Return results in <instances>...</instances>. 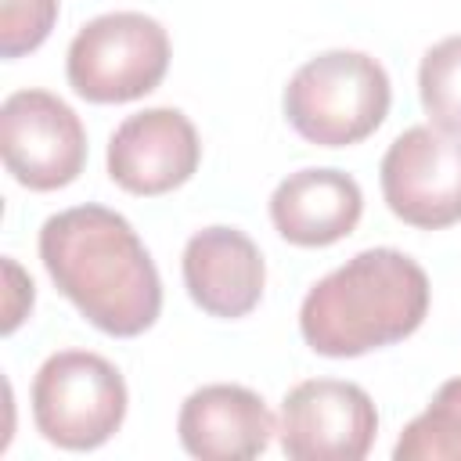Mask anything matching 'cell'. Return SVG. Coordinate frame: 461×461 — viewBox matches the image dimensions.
Instances as JSON below:
<instances>
[{"label": "cell", "instance_id": "5b68a950", "mask_svg": "<svg viewBox=\"0 0 461 461\" xmlns=\"http://www.w3.org/2000/svg\"><path fill=\"white\" fill-rule=\"evenodd\" d=\"M126 382L112 360L90 349L50 353L32 378V421L61 450L108 443L126 418Z\"/></svg>", "mask_w": 461, "mask_h": 461}, {"label": "cell", "instance_id": "3957f363", "mask_svg": "<svg viewBox=\"0 0 461 461\" xmlns=\"http://www.w3.org/2000/svg\"><path fill=\"white\" fill-rule=\"evenodd\" d=\"M288 126L317 148H349L371 137L393 104V83L364 50H324L303 61L285 86Z\"/></svg>", "mask_w": 461, "mask_h": 461}, {"label": "cell", "instance_id": "30bf717a", "mask_svg": "<svg viewBox=\"0 0 461 461\" xmlns=\"http://www.w3.org/2000/svg\"><path fill=\"white\" fill-rule=\"evenodd\" d=\"M180 270L191 303L209 317L238 321L263 299L267 267L259 245L238 227H202L191 234Z\"/></svg>", "mask_w": 461, "mask_h": 461}, {"label": "cell", "instance_id": "9c48e42d", "mask_svg": "<svg viewBox=\"0 0 461 461\" xmlns=\"http://www.w3.org/2000/svg\"><path fill=\"white\" fill-rule=\"evenodd\" d=\"M198 162L202 140L180 108H144L108 137V176L126 194H169L194 176Z\"/></svg>", "mask_w": 461, "mask_h": 461}, {"label": "cell", "instance_id": "6da1fadb", "mask_svg": "<svg viewBox=\"0 0 461 461\" xmlns=\"http://www.w3.org/2000/svg\"><path fill=\"white\" fill-rule=\"evenodd\" d=\"M40 259L58 292L104 335H144L162 313V277L115 209L72 205L47 216Z\"/></svg>", "mask_w": 461, "mask_h": 461}, {"label": "cell", "instance_id": "8fae6325", "mask_svg": "<svg viewBox=\"0 0 461 461\" xmlns=\"http://www.w3.org/2000/svg\"><path fill=\"white\" fill-rule=\"evenodd\" d=\"M277 432L259 393L230 382L194 389L176 414L180 447L202 461H249L270 447Z\"/></svg>", "mask_w": 461, "mask_h": 461}, {"label": "cell", "instance_id": "2e32d148", "mask_svg": "<svg viewBox=\"0 0 461 461\" xmlns=\"http://www.w3.org/2000/svg\"><path fill=\"white\" fill-rule=\"evenodd\" d=\"M4 274H7V299H4V335H11L32 310V281L22 274V267L14 259H4Z\"/></svg>", "mask_w": 461, "mask_h": 461}, {"label": "cell", "instance_id": "8992f818", "mask_svg": "<svg viewBox=\"0 0 461 461\" xmlns=\"http://www.w3.org/2000/svg\"><path fill=\"white\" fill-rule=\"evenodd\" d=\"M0 155L29 191L68 187L86 166V126L50 90H14L0 104Z\"/></svg>", "mask_w": 461, "mask_h": 461}, {"label": "cell", "instance_id": "9a60e30c", "mask_svg": "<svg viewBox=\"0 0 461 461\" xmlns=\"http://www.w3.org/2000/svg\"><path fill=\"white\" fill-rule=\"evenodd\" d=\"M58 22V0H0V54L22 58L36 50Z\"/></svg>", "mask_w": 461, "mask_h": 461}, {"label": "cell", "instance_id": "7c38bea8", "mask_svg": "<svg viewBox=\"0 0 461 461\" xmlns=\"http://www.w3.org/2000/svg\"><path fill=\"white\" fill-rule=\"evenodd\" d=\"M364 216V191L360 184L328 166L288 173L270 194V220L274 230L299 249H324L353 234Z\"/></svg>", "mask_w": 461, "mask_h": 461}, {"label": "cell", "instance_id": "4fadbf2b", "mask_svg": "<svg viewBox=\"0 0 461 461\" xmlns=\"http://www.w3.org/2000/svg\"><path fill=\"white\" fill-rule=\"evenodd\" d=\"M396 461H461V378H447L429 407L403 425Z\"/></svg>", "mask_w": 461, "mask_h": 461}, {"label": "cell", "instance_id": "ba28073f", "mask_svg": "<svg viewBox=\"0 0 461 461\" xmlns=\"http://www.w3.org/2000/svg\"><path fill=\"white\" fill-rule=\"evenodd\" d=\"M277 436L292 461H360L375 447L378 411L357 382L306 378L285 393Z\"/></svg>", "mask_w": 461, "mask_h": 461}, {"label": "cell", "instance_id": "5bb4252c", "mask_svg": "<svg viewBox=\"0 0 461 461\" xmlns=\"http://www.w3.org/2000/svg\"><path fill=\"white\" fill-rule=\"evenodd\" d=\"M418 97L432 126L461 133V32L425 50L418 65Z\"/></svg>", "mask_w": 461, "mask_h": 461}, {"label": "cell", "instance_id": "52a82bcc", "mask_svg": "<svg viewBox=\"0 0 461 461\" xmlns=\"http://www.w3.org/2000/svg\"><path fill=\"white\" fill-rule=\"evenodd\" d=\"M382 198L389 212L418 230L461 220V133L411 126L382 155Z\"/></svg>", "mask_w": 461, "mask_h": 461}, {"label": "cell", "instance_id": "7a4b0ae2", "mask_svg": "<svg viewBox=\"0 0 461 461\" xmlns=\"http://www.w3.org/2000/svg\"><path fill=\"white\" fill-rule=\"evenodd\" d=\"M429 274L407 252L364 249L306 292L299 331L321 357H364L414 335L429 313Z\"/></svg>", "mask_w": 461, "mask_h": 461}, {"label": "cell", "instance_id": "277c9868", "mask_svg": "<svg viewBox=\"0 0 461 461\" xmlns=\"http://www.w3.org/2000/svg\"><path fill=\"white\" fill-rule=\"evenodd\" d=\"M169 32L140 11L90 18L68 43V86L94 104H126L151 94L169 68Z\"/></svg>", "mask_w": 461, "mask_h": 461}]
</instances>
